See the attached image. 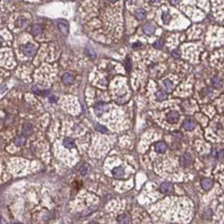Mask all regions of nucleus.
Masks as SVG:
<instances>
[{"label":"nucleus","mask_w":224,"mask_h":224,"mask_svg":"<svg viewBox=\"0 0 224 224\" xmlns=\"http://www.w3.org/2000/svg\"><path fill=\"white\" fill-rule=\"evenodd\" d=\"M23 53L26 56H29V57L34 56L36 53V46L32 45V43H27V45L23 46Z\"/></svg>","instance_id":"obj_1"},{"label":"nucleus","mask_w":224,"mask_h":224,"mask_svg":"<svg viewBox=\"0 0 224 224\" xmlns=\"http://www.w3.org/2000/svg\"><path fill=\"white\" fill-rule=\"evenodd\" d=\"M191 162H192V156L189 153L184 154V155L181 156V158H180V163H181V165L184 167L189 166V165L191 164Z\"/></svg>","instance_id":"obj_2"},{"label":"nucleus","mask_w":224,"mask_h":224,"mask_svg":"<svg viewBox=\"0 0 224 224\" xmlns=\"http://www.w3.org/2000/svg\"><path fill=\"white\" fill-rule=\"evenodd\" d=\"M160 191H161L163 194H170L174 191V187H172V185L169 182H164L160 186Z\"/></svg>","instance_id":"obj_3"},{"label":"nucleus","mask_w":224,"mask_h":224,"mask_svg":"<svg viewBox=\"0 0 224 224\" xmlns=\"http://www.w3.org/2000/svg\"><path fill=\"white\" fill-rule=\"evenodd\" d=\"M179 118H180V115L178 112H176V111H172L166 114V119L169 123H177L179 121Z\"/></svg>","instance_id":"obj_4"},{"label":"nucleus","mask_w":224,"mask_h":224,"mask_svg":"<svg viewBox=\"0 0 224 224\" xmlns=\"http://www.w3.org/2000/svg\"><path fill=\"white\" fill-rule=\"evenodd\" d=\"M58 27H59L60 31L62 32L63 34H67L68 33V23L65 20H59L58 21Z\"/></svg>","instance_id":"obj_5"},{"label":"nucleus","mask_w":224,"mask_h":224,"mask_svg":"<svg viewBox=\"0 0 224 224\" xmlns=\"http://www.w3.org/2000/svg\"><path fill=\"white\" fill-rule=\"evenodd\" d=\"M113 175L114 177L117 179H123L125 176V172H124V169L121 166H118V167H115V169H113Z\"/></svg>","instance_id":"obj_6"},{"label":"nucleus","mask_w":224,"mask_h":224,"mask_svg":"<svg viewBox=\"0 0 224 224\" xmlns=\"http://www.w3.org/2000/svg\"><path fill=\"white\" fill-rule=\"evenodd\" d=\"M183 127L185 128L186 130H189V131H190V130H193L195 127L194 121H193L192 119H186L183 123Z\"/></svg>","instance_id":"obj_7"},{"label":"nucleus","mask_w":224,"mask_h":224,"mask_svg":"<svg viewBox=\"0 0 224 224\" xmlns=\"http://www.w3.org/2000/svg\"><path fill=\"white\" fill-rule=\"evenodd\" d=\"M95 113H96V115H100L101 113H103L104 111H106V109H108V104L106 103H102V102H99V103H97L96 106H95Z\"/></svg>","instance_id":"obj_8"},{"label":"nucleus","mask_w":224,"mask_h":224,"mask_svg":"<svg viewBox=\"0 0 224 224\" xmlns=\"http://www.w3.org/2000/svg\"><path fill=\"white\" fill-rule=\"evenodd\" d=\"M62 82L65 85H70L72 82H73V76H72L71 73L66 72V73H64L62 76Z\"/></svg>","instance_id":"obj_9"},{"label":"nucleus","mask_w":224,"mask_h":224,"mask_svg":"<svg viewBox=\"0 0 224 224\" xmlns=\"http://www.w3.org/2000/svg\"><path fill=\"white\" fill-rule=\"evenodd\" d=\"M155 150L157 153H164L166 151V145L163 142H158L155 144Z\"/></svg>","instance_id":"obj_10"},{"label":"nucleus","mask_w":224,"mask_h":224,"mask_svg":"<svg viewBox=\"0 0 224 224\" xmlns=\"http://www.w3.org/2000/svg\"><path fill=\"white\" fill-rule=\"evenodd\" d=\"M202 188H204V189L209 190V189H211L212 186H213V181H212L210 178H205L202 181Z\"/></svg>","instance_id":"obj_11"},{"label":"nucleus","mask_w":224,"mask_h":224,"mask_svg":"<svg viewBox=\"0 0 224 224\" xmlns=\"http://www.w3.org/2000/svg\"><path fill=\"white\" fill-rule=\"evenodd\" d=\"M32 131H33V129H32V125L31 124H29V123L24 124V126H23V133H24V135L29 136V135L32 134Z\"/></svg>","instance_id":"obj_12"},{"label":"nucleus","mask_w":224,"mask_h":224,"mask_svg":"<svg viewBox=\"0 0 224 224\" xmlns=\"http://www.w3.org/2000/svg\"><path fill=\"white\" fill-rule=\"evenodd\" d=\"M155 31V26L152 24H147L146 26H144V32L148 35H151V34L154 33Z\"/></svg>","instance_id":"obj_13"},{"label":"nucleus","mask_w":224,"mask_h":224,"mask_svg":"<svg viewBox=\"0 0 224 224\" xmlns=\"http://www.w3.org/2000/svg\"><path fill=\"white\" fill-rule=\"evenodd\" d=\"M146 15H147L146 10L143 9V8H139V9H137V10L135 11V17H136L137 20H139V21L144 20V19L146 18Z\"/></svg>","instance_id":"obj_14"},{"label":"nucleus","mask_w":224,"mask_h":224,"mask_svg":"<svg viewBox=\"0 0 224 224\" xmlns=\"http://www.w3.org/2000/svg\"><path fill=\"white\" fill-rule=\"evenodd\" d=\"M63 145H64L65 148H68V149H71L74 147V141L70 137H67V139H65L64 141H63Z\"/></svg>","instance_id":"obj_15"},{"label":"nucleus","mask_w":224,"mask_h":224,"mask_svg":"<svg viewBox=\"0 0 224 224\" xmlns=\"http://www.w3.org/2000/svg\"><path fill=\"white\" fill-rule=\"evenodd\" d=\"M212 84L215 88H221L222 87V80L219 76H214L212 80Z\"/></svg>","instance_id":"obj_16"},{"label":"nucleus","mask_w":224,"mask_h":224,"mask_svg":"<svg viewBox=\"0 0 224 224\" xmlns=\"http://www.w3.org/2000/svg\"><path fill=\"white\" fill-rule=\"evenodd\" d=\"M118 221L120 223H130V217L126 214H121L118 216Z\"/></svg>","instance_id":"obj_17"},{"label":"nucleus","mask_w":224,"mask_h":224,"mask_svg":"<svg viewBox=\"0 0 224 224\" xmlns=\"http://www.w3.org/2000/svg\"><path fill=\"white\" fill-rule=\"evenodd\" d=\"M156 98L159 101H162V100H165L167 98V95L163 91H158V92H156Z\"/></svg>","instance_id":"obj_18"},{"label":"nucleus","mask_w":224,"mask_h":224,"mask_svg":"<svg viewBox=\"0 0 224 224\" xmlns=\"http://www.w3.org/2000/svg\"><path fill=\"white\" fill-rule=\"evenodd\" d=\"M31 32L33 35H39V34H41L43 30H41V27L39 26V25H34L31 29Z\"/></svg>","instance_id":"obj_19"},{"label":"nucleus","mask_w":224,"mask_h":224,"mask_svg":"<svg viewBox=\"0 0 224 224\" xmlns=\"http://www.w3.org/2000/svg\"><path fill=\"white\" fill-rule=\"evenodd\" d=\"M25 142H26V139H25V136H23V135H19V136L16 137V141L15 143L17 146H23V145L25 144Z\"/></svg>","instance_id":"obj_20"},{"label":"nucleus","mask_w":224,"mask_h":224,"mask_svg":"<svg viewBox=\"0 0 224 224\" xmlns=\"http://www.w3.org/2000/svg\"><path fill=\"white\" fill-rule=\"evenodd\" d=\"M170 19H172V17H170V15L169 13H162V21L164 22V24H169Z\"/></svg>","instance_id":"obj_21"},{"label":"nucleus","mask_w":224,"mask_h":224,"mask_svg":"<svg viewBox=\"0 0 224 224\" xmlns=\"http://www.w3.org/2000/svg\"><path fill=\"white\" fill-rule=\"evenodd\" d=\"M163 84H164V86L166 87L167 90H172V88H174V84H172V82H170L169 80H165L163 82Z\"/></svg>","instance_id":"obj_22"},{"label":"nucleus","mask_w":224,"mask_h":224,"mask_svg":"<svg viewBox=\"0 0 224 224\" xmlns=\"http://www.w3.org/2000/svg\"><path fill=\"white\" fill-rule=\"evenodd\" d=\"M88 169H89V167H88V165H86V164L82 166V169H80V172H81L82 176H86V175L88 174V172H89Z\"/></svg>","instance_id":"obj_23"},{"label":"nucleus","mask_w":224,"mask_h":224,"mask_svg":"<svg viewBox=\"0 0 224 224\" xmlns=\"http://www.w3.org/2000/svg\"><path fill=\"white\" fill-rule=\"evenodd\" d=\"M33 91L34 92H36V93H38V94H40V95H43V96H46V94H49L50 93V91H40V90H38V89H36L35 87L33 88Z\"/></svg>","instance_id":"obj_24"},{"label":"nucleus","mask_w":224,"mask_h":224,"mask_svg":"<svg viewBox=\"0 0 224 224\" xmlns=\"http://www.w3.org/2000/svg\"><path fill=\"white\" fill-rule=\"evenodd\" d=\"M154 46H155V48H157V49H161L162 46H163V40L156 41V43H154Z\"/></svg>","instance_id":"obj_25"},{"label":"nucleus","mask_w":224,"mask_h":224,"mask_svg":"<svg viewBox=\"0 0 224 224\" xmlns=\"http://www.w3.org/2000/svg\"><path fill=\"white\" fill-rule=\"evenodd\" d=\"M180 56H181V52H180L179 50H175L174 52H172V57H175V58H179Z\"/></svg>","instance_id":"obj_26"},{"label":"nucleus","mask_w":224,"mask_h":224,"mask_svg":"<svg viewBox=\"0 0 224 224\" xmlns=\"http://www.w3.org/2000/svg\"><path fill=\"white\" fill-rule=\"evenodd\" d=\"M88 55H89L91 58H95V57H96V54H95V52L93 50H88Z\"/></svg>","instance_id":"obj_27"},{"label":"nucleus","mask_w":224,"mask_h":224,"mask_svg":"<svg viewBox=\"0 0 224 224\" xmlns=\"http://www.w3.org/2000/svg\"><path fill=\"white\" fill-rule=\"evenodd\" d=\"M97 127H98V128H97V129H98L99 131H101V132H106V128L103 127V126L97 125Z\"/></svg>","instance_id":"obj_28"},{"label":"nucleus","mask_w":224,"mask_h":224,"mask_svg":"<svg viewBox=\"0 0 224 224\" xmlns=\"http://www.w3.org/2000/svg\"><path fill=\"white\" fill-rule=\"evenodd\" d=\"M169 1L172 4H178L179 2L181 1V0H169Z\"/></svg>","instance_id":"obj_29"},{"label":"nucleus","mask_w":224,"mask_h":224,"mask_svg":"<svg viewBox=\"0 0 224 224\" xmlns=\"http://www.w3.org/2000/svg\"><path fill=\"white\" fill-rule=\"evenodd\" d=\"M135 1H136V0H128V3H130V4H133Z\"/></svg>","instance_id":"obj_30"},{"label":"nucleus","mask_w":224,"mask_h":224,"mask_svg":"<svg viewBox=\"0 0 224 224\" xmlns=\"http://www.w3.org/2000/svg\"><path fill=\"white\" fill-rule=\"evenodd\" d=\"M139 45H141V43H134V45H133V48H136V46H139Z\"/></svg>","instance_id":"obj_31"},{"label":"nucleus","mask_w":224,"mask_h":224,"mask_svg":"<svg viewBox=\"0 0 224 224\" xmlns=\"http://www.w3.org/2000/svg\"><path fill=\"white\" fill-rule=\"evenodd\" d=\"M152 2H159V1H161V0H151Z\"/></svg>","instance_id":"obj_32"},{"label":"nucleus","mask_w":224,"mask_h":224,"mask_svg":"<svg viewBox=\"0 0 224 224\" xmlns=\"http://www.w3.org/2000/svg\"><path fill=\"white\" fill-rule=\"evenodd\" d=\"M109 1H111V2H116L117 0H109Z\"/></svg>","instance_id":"obj_33"},{"label":"nucleus","mask_w":224,"mask_h":224,"mask_svg":"<svg viewBox=\"0 0 224 224\" xmlns=\"http://www.w3.org/2000/svg\"><path fill=\"white\" fill-rule=\"evenodd\" d=\"M1 144H2V141L0 139V147H1Z\"/></svg>","instance_id":"obj_34"}]
</instances>
